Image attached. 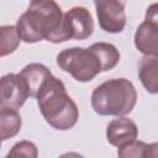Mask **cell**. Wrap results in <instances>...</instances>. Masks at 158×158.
<instances>
[{
  "instance_id": "obj_9",
  "label": "cell",
  "mask_w": 158,
  "mask_h": 158,
  "mask_svg": "<svg viewBox=\"0 0 158 158\" xmlns=\"http://www.w3.org/2000/svg\"><path fill=\"white\" fill-rule=\"evenodd\" d=\"M135 46L144 56H158V27L143 21L135 32Z\"/></svg>"
},
{
  "instance_id": "obj_3",
  "label": "cell",
  "mask_w": 158,
  "mask_h": 158,
  "mask_svg": "<svg viewBox=\"0 0 158 158\" xmlns=\"http://www.w3.org/2000/svg\"><path fill=\"white\" fill-rule=\"evenodd\" d=\"M40 111L46 122L56 130L73 128L79 118V110L68 95L65 85L53 74L46 80L36 96Z\"/></svg>"
},
{
  "instance_id": "obj_13",
  "label": "cell",
  "mask_w": 158,
  "mask_h": 158,
  "mask_svg": "<svg viewBox=\"0 0 158 158\" xmlns=\"http://www.w3.org/2000/svg\"><path fill=\"white\" fill-rule=\"evenodd\" d=\"M1 35V46H0V56L5 57L12 52L16 51V48L20 44L21 37L17 32L16 26L12 25H5L0 28Z\"/></svg>"
},
{
  "instance_id": "obj_14",
  "label": "cell",
  "mask_w": 158,
  "mask_h": 158,
  "mask_svg": "<svg viewBox=\"0 0 158 158\" xmlns=\"http://www.w3.org/2000/svg\"><path fill=\"white\" fill-rule=\"evenodd\" d=\"M38 156L37 147L35 143L30 141H21L14 144V147L10 149L7 153V157H30V158H36Z\"/></svg>"
},
{
  "instance_id": "obj_15",
  "label": "cell",
  "mask_w": 158,
  "mask_h": 158,
  "mask_svg": "<svg viewBox=\"0 0 158 158\" xmlns=\"http://www.w3.org/2000/svg\"><path fill=\"white\" fill-rule=\"evenodd\" d=\"M147 148V143L142 142V141H137L135 139L133 142L128 143L127 146L118 148L117 151V156L122 157V158H128V157H136V158H144V152Z\"/></svg>"
},
{
  "instance_id": "obj_11",
  "label": "cell",
  "mask_w": 158,
  "mask_h": 158,
  "mask_svg": "<svg viewBox=\"0 0 158 158\" xmlns=\"http://www.w3.org/2000/svg\"><path fill=\"white\" fill-rule=\"evenodd\" d=\"M20 75L25 79L28 86L30 96L36 98L37 93L40 91L42 85L46 83V80L52 75V73L46 65L41 63H31V64H27L20 72Z\"/></svg>"
},
{
  "instance_id": "obj_6",
  "label": "cell",
  "mask_w": 158,
  "mask_h": 158,
  "mask_svg": "<svg viewBox=\"0 0 158 158\" xmlns=\"http://www.w3.org/2000/svg\"><path fill=\"white\" fill-rule=\"evenodd\" d=\"M94 32V21L88 9L75 6L68 10L63 17L64 42L69 40H86Z\"/></svg>"
},
{
  "instance_id": "obj_17",
  "label": "cell",
  "mask_w": 158,
  "mask_h": 158,
  "mask_svg": "<svg viewBox=\"0 0 158 158\" xmlns=\"http://www.w3.org/2000/svg\"><path fill=\"white\" fill-rule=\"evenodd\" d=\"M152 157H158V142L147 144L144 158H152Z\"/></svg>"
},
{
  "instance_id": "obj_10",
  "label": "cell",
  "mask_w": 158,
  "mask_h": 158,
  "mask_svg": "<svg viewBox=\"0 0 158 158\" xmlns=\"http://www.w3.org/2000/svg\"><path fill=\"white\" fill-rule=\"evenodd\" d=\"M138 78L149 94H158V56H144L138 63Z\"/></svg>"
},
{
  "instance_id": "obj_4",
  "label": "cell",
  "mask_w": 158,
  "mask_h": 158,
  "mask_svg": "<svg viewBox=\"0 0 158 158\" xmlns=\"http://www.w3.org/2000/svg\"><path fill=\"white\" fill-rule=\"evenodd\" d=\"M137 102L135 85L126 78H114L98 85L91 94V107L101 116H126Z\"/></svg>"
},
{
  "instance_id": "obj_1",
  "label": "cell",
  "mask_w": 158,
  "mask_h": 158,
  "mask_svg": "<svg viewBox=\"0 0 158 158\" xmlns=\"http://www.w3.org/2000/svg\"><path fill=\"white\" fill-rule=\"evenodd\" d=\"M56 62L63 72L69 73L77 81L86 83L101 72L114 69L120 62V52L111 43L96 42L89 48L63 49L58 53Z\"/></svg>"
},
{
  "instance_id": "obj_7",
  "label": "cell",
  "mask_w": 158,
  "mask_h": 158,
  "mask_svg": "<svg viewBox=\"0 0 158 158\" xmlns=\"http://www.w3.org/2000/svg\"><path fill=\"white\" fill-rule=\"evenodd\" d=\"M30 91L25 79L19 74H6L0 80V107L19 110L28 99Z\"/></svg>"
},
{
  "instance_id": "obj_12",
  "label": "cell",
  "mask_w": 158,
  "mask_h": 158,
  "mask_svg": "<svg viewBox=\"0 0 158 158\" xmlns=\"http://www.w3.org/2000/svg\"><path fill=\"white\" fill-rule=\"evenodd\" d=\"M0 136L1 141H6L16 136L21 130V116L15 109L0 107Z\"/></svg>"
},
{
  "instance_id": "obj_5",
  "label": "cell",
  "mask_w": 158,
  "mask_h": 158,
  "mask_svg": "<svg viewBox=\"0 0 158 158\" xmlns=\"http://www.w3.org/2000/svg\"><path fill=\"white\" fill-rule=\"evenodd\" d=\"M127 0H94L99 26L109 33H120L123 31L126 17Z\"/></svg>"
},
{
  "instance_id": "obj_2",
  "label": "cell",
  "mask_w": 158,
  "mask_h": 158,
  "mask_svg": "<svg viewBox=\"0 0 158 158\" xmlns=\"http://www.w3.org/2000/svg\"><path fill=\"white\" fill-rule=\"evenodd\" d=\"M63 12L54 0H32L19 17L16 28L26 43L47 40L52 43L64 42Z\"/></svg>"
},
{
  "instance_id": "obj_8",
  "label": "cell",
  "mask_w": 158,
  "mask_h": 158,
  "mask_svg": "<svg viewBox=\"0 0 158 158\" xmlns=\"http://www.w3.org/2000/svg\"><path fill=\"white\" fill-rule=\"evenodd\" d=\"M138 128L136 123L125 116H118L109 122L106 127V138L110 144L122 148L137 139Z\"/></svg>"
},
{
  "instance_id": "obj_16",
  "label": "cell",
  "mask_w": 158,
  "mask_h": 158,
  "mask_svg": "<svg viewBox=\"0 0 158 158\" xmlns=\"http://www.w3.org/2000/svg\"><path fill=\"white\" fill-rule=\"evenodd\" d=\"M144 21L158 27V2L152 4L147 7L146 10V16H144Z\"/></svg>"
}]
</instances>
